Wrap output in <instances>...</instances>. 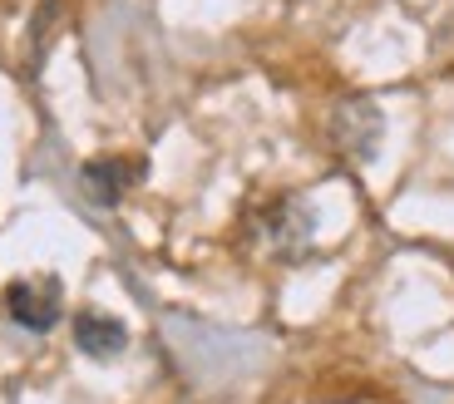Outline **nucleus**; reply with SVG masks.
Here are the masks:
<instances>
[{
	"mask_svg": "<svg viewBox=\"0 0 454 404\" xmlns=\"http://www.w3.org/2000/svg\"><path fill=\"white\" fill-rule=\"evenodd\" d=\"M74 346H80L90 360H114V355H124L129 330H124V321H119V315L80 311V315H74Z\"/></svg>",
	"mask_w": 454,
	"mask_h": 404,
	"instance_id": "obj_4",
	"label": "nucleus"
},
{
	"mask_svg": "<svg viewBox=\"0 0 454 404\" xmlns=\"http://www.w3.org/2000/svg\"><path fill=\"white\" fill-rule=\"evenodd\" d=\"M5 306H11V315L25 330H50L59 321V311H65V296H59L55 276H25L5 286Z\"/></svg>",
	"mask_w": 454,
	"mask_h": 404,
	"instance_id": "obj_2",
	"label": "nucleus"
},
{
	"mask_svg": "<svg viewBox=\"0 0 454 404\" xmlns=\"http://www.w3.org/2000/svg\"><path fill=\"white\" fill-rule=\"evenodd\" d=\"M380 128L386 124H380V109H375L371 99H340L336 113H331V144H336L346 158H356V163L375 158Z\"/></svg>",
	"mask_w": 454,
	"mask_h": 404,
	"instance_id": "obj_1",
	"label": "nucleus"
},
{
	"mask_svg": "<svg viewBox=\"0 0 454 404\" xmlns=\"http://www.w3.org/2000/svg\"><path fill=\"white\" fill-rule=\"evenodd\" d=\"M138 168H144V163H134V158H94V163H84L80 183L99 207H114V202L138 183Z\"/></svg>",
	"mask_w": 454,
	"mask_h": 404,
	"instance_id": "obj_3",
	"label": "nucleus"
}]
</instances>
